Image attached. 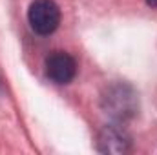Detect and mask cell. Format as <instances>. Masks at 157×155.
I'll use <instances>...</instances> for the list:
<instances>
[{"mask_svg": "<svg viewBox=\"0 0 157 155\" xmlns=\"http://www.w3.org/2000/svg\"><path fill=\"white\" fill-rule=\"evenodd\" d=\"M77 62L66 51H53L46 59V75L55 84H68L75 78Z\"/></svg>", "mask_w": 157, "mask_h": 155, "instance_id": "4", "label": "cell"}, {"mask_svg": "<svg viewBox=\"0 0 157 155\" xmlns=\"http://www.w3.org/2000/svg\"><path fill=\"white\" fill-rule=\"evenodd\" d=\"M102 108L115 120L124 122L137 113V93L126 84H113L106 89L102 97Z\"/></svg>", "mask_w": 157, "mask_h": 155, "instance_id": "1", "label": "cell"}, {"mask_svg": "<svg viewBox=\"0 0 157 155\" xmlns=\"http://www.w3.org/2000/svg\"><path fill=\"white\" fill-rule=\"evenodd\" d=\"M146 4L152 6V7H157V0H146Z\"/></svg>", "mask_w": 157, "mask_h": 155, "instance_id": "5", "label": "cell"}, {"mask_svg": "<svg viewBox=\"0 0 157 155\" xmlns=\"http://www.w3.org/2000/svg\"><path fill=\"white\" fill-rule=\"evenodd\" d=\"M28 20L35 33L51 35L60 24V9L53 0H35L28 9Z\"/></svg>", "mask_w": 157, "mask_h": 155, "instance_id": "2", "label": "cell"}, {"mask_svg": "<svg viewBox=\"0 0 157 155\" xmlns=\"http://www.w3.org/2000/svg\"><path fill=\"white\" fill-rule=\"evenodd\" d=\"M97 150L101 153H128L132 150V139L121 124H110L99 131Z\"/></svg>", "mask_w": 157, "mask_h": 155, "instance_id": "3", "label": "cell"}]
</instances>
